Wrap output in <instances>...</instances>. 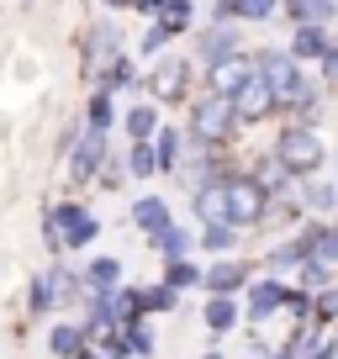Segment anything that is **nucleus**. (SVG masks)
Returning a JSON list of instances; mask_svg holds the SVG:
<instances>
[{
	"label": "nucleus",
	"instance_id": "nucleus-28",
	"mask_svg": "<svg viewBox=\"0 0 338 359\" xmlns=\"http://www.w3.org/2000/svg\"><path fill=\"white\" fill-rule=\"evenodd\" d=\"M302 206H306V217H338V185H333V175H302Z\"/></svg>",
	"mask_w": 338,
	"mask_h": 359
},
{
	"label": "nucleus",
	"instance_id": "nucleus-6",
	"mask_svg": "<svg viewBox=\"0 0 338 359\" xmlns=\"http://www.w3.org/2000/svg\"><path fill=\"white\" fill-rule=\"evenodd\" d=\"M74 53H79V79H85V90H90L111 58L133 53V37H127L122 16H111V11L90 16V22L79 27V37H74Z\"/></svg>",
	"mask_w": 338,
	"mask_h": 359
},
{
	"label": "nucleus",
	"instance_id": "nucleus-35",
	"mask_svg": "<svg viewBox=\"0 0 338 359\" xmlns=\"http://www.w3.org/2000/svg\"><path fill=\"white\" fill-rule=\"evenodd\" d=\"M122 338H127V354H133V359H154V354H158L154 317H137V323H122Z\"/></svg>",
	"mask_w": 338,
	"mask_h": 359
},
{
	"label": "nucleus",
	"instance_id": "nucleus-4",
	"mask_svg": "<svg viewBox=\"0 0 338 359\" xmlns=\"http://www.w3.org/2000/svg\"><path fill=\"white\" fill-rule=\"evenodd\" d=\"M196 90H201V64H196L185 48H169L164 58L143 64V95L158 101L164 111H185Z\"/></svg>",
	"mask_w": 338,
	"mask_h": 359
},
{
	"label": "nucleus",
	"instance_id": "nucleus-41",
	"mask_svg": "<svg viewBox=\"0 0 338 359\" xmlns=\"http://www.w3.org/2000/svg\"><path fill=\"white\" fill-rule=\"evenodd\" d=\"M312 302H317V323H323V327H338V280L323 285V291H312Z\"/></svg>",
	"mask_w": 338,
	"mask_h": 359
},
{
	"label": "nucleus",
	"instance_id": "nucleus-26",
	"mask_svg": "<svg viewBox=\"0 0 338 359\" xmlns=\"http://www.w3.org/2000/svg\"><path fill=\"white\" fill-rule=\"evenodd\" d=\"M254 74V58L238 53V58H222V64L201 69V90H212V95H238V85Z\"/></svg>",
	"mask_w": 338,
	"mask_h": 359
},
{
	"label": "nucleus",
	"instance_id": "nucleus-13",
	"mask_svg": "<svg viewBox=\"0 0 338 359\" xmlns=\"http://www.w3.org/2000/svg\"><path fill=\"white\" fill-rule=\"evenodd\" d=\"M233 106H238V116H243V127H270V122H280V106H275V90H270V79L254 69V74L238 85V95H233Z\"/></svg>",
	"mask_w": 338,
	"mask_h": 359
},
{
	"label": "nucleus",
	"instance_id": "nucleus-45",
	"mask_svg": "<svg viewBox=\"0 0 338 359\" xmlns=\"http://www.w3.org/2000/svg\"><path fill=\"white\" fill-rule=\"evenodd\" d=\"M201 359H227V348H206V354Z\"/></svg>",
	"mask_w": 338,
	"mask_h": 359
},
{
	"label": "nucleus",
	"instance_id": "nucleus-12",
	"mask_svg": "<svg viewBox=\"0 0 338 359\" xmlns=\"http://www.w3.org/2000/svg\"><path fill=\"white\" fill-rule=\"evenodd\" d=\"M312 259V238L296 227V233H275V243L259 254V269L264 275H280V280H296V269Z\"/></svg>",
	"mask_w": 338,
	"mask_h": 359
},
{
	"label": "nucleus",
	"instance_id": "nucleus-31",
	"mask_svg": "<svg viewBox=\"0 0 338 359\" xmlns=\"http://www.w3.org/2000/svg\"><path fill=\"white\" fill-rule=\"evenodd\" d=\"M37 317H58L53 285H48V269L27 275V296H22V323H37Z\"/></svg>",
	"mask_w": 338,
	"mask_h": 359
},
{
	"label": "nucleus",
	"instance_id": "nucleus-44",
	"mask_svg": "<svg viewBox=\"0 0 338 359\" xmlns=\"http://www.w3.org/2000/svg\"><path fill=\"white\" fill-rule=\"evenodd\" d=\"M270 359H296V354H291L285 344H275V354H270Z\"/></svg>",
	"mask_w": 338,
	"mask_h": 359
},
{
	"label": "nucleus",
	"instance_id": "nucleus-47",
	"mask_svg": "<svg viewBox=\"0 0 338 359\" xmlns=\"http://www.w3.org/2000/svg\"><path fill=\"white\" fill-rule=\"evenodd\" d=\"M79 359H106V354H101V348H85V354H79Z\"/></svg>",
	"mask_w": 338,
	"mask_h": 359
},
{
	"label": "nucleus",
	"instance_id": "nucleus-19",
	"mask_svg": "<svg viewBox=\"0 0 338 359\" xmlns=\"http://www.w3.org/2000/svg\"><path fill=\"white\" fill-rule=\"evenodd\" d=\"M90 90H111V95H127V101H133V95H143V58H137V53L111 58Z\"/></svg>",
	"mask_w": 338,
	"mask_h": 359
},
{
	"label": "nucleus",
	"instance_id": "nucleus-2",
	"mask_svg": "<svg viewBox=\"0 0 338 359\" xmlns=\"http://www.w3.org/2000/svg\"><path fill=\"white\" fill-rule=\"evenodd\" d=\"M106 222L79 201V196H58V201L43 206V248L48 259H74V254H90L101 243Z\"/></svg>",
	"mask_w": 338,
	"mask_h": 359
},
{
	"label": "nucleus",
	"instance_id": "nucleus-42",
	"mask_svg": "<svg viewBox=\"0 0 338 359\" xmlns=\"http://www.w3.org/2000/svg\"><path fill=\"white\" fill-rule=\"evenodd\" d=\"M312 74H317V85H323L327 95H338V32H333V48H327V58L312 69Z\"/></svg>",
	"mask_w": 338,
	"mask_h": 359
},
{
	"label": "nucleus",
	"instance_id": "nucleus-16",
	"mask_svg": "<svg viewBox=\"0 0 338 359\" xmlns=\"http://www.w3.org/2000/svg\"><path fill=\"white\" fill-rule=\"evenodd\" d=\"M43 348H48V359H79L85 348H90V327L79 323L74 312H58L53 323H48Z\"/></svg>",
	"mask_w": 338,
	"mask_h": 359
},
{
	"label": "nucleus",
	"instance_id": "nucleus-29",
	"mask_svg": "<svg viewBox=\"0 0 338 359\" xmlns=\"http://www.w3.org/2000/svg\"><path fill=\"white\" fill-rule=\"evenodd\" d=\"M280 22L285 27H338V0H280Z\"/></svg>",
	"mask_w": 338,
	"mask_h": 359
},
{
	"label": "nucleus",
	"instance_id": "nucleus-17",
	"mask_svg": "<svg viewBox=\"0 0 338 359\" xmlns=\"http://www.w3.org/2000/svg\"><path fill=\"white\" fill-rule=\"evenodd\" d=\"M48 285H53V302L58 312H79V302H85V269H79V259H48Z\"/></svg>",
	"mask_w": 338,
	"mask_h": 359
},
{
	"label": "nucleus",
	"instance_id": "nucleus-22",
	"mask_svg": "<svg viewBox=\"0 0 338 359\" xmlns=\"http://www.w3.org/2000/svg\"><path fill=\"white\" fill-rule=\"evenodd\" d=\"M185 196H191V222H196V227L227 222V175L201 180V185H196V191H185Z\"/></svg>",
	"mask_w": 338,
	"mask_h": 359
},
{
	"label": "nucleus",
	"instance_id": "nucleus-32",
	"mask_svg": "<svg viewBox=\"0 0 338 359\" xmlns=\"http://www.w3.org/2000/svg\"><path fill=\"white\" fill-rule=\"evenodd\" d=\"M158 280L175 285L180 296H191V291L206 285V264H201V259H164V264H158Z\"/></svg>",
	"mask_w": 338,
	"mask_h": 359
},
{
	"label": "nucleus",
	"instance_id": "nucleus-37",
	"mask_svg": "<svg viewBox=\"0 0 338 359\" xmlns=\"http://www.w3.org/2000/svg\"><path fill=\"white\" fill-rule=\"evenodd\" d=\"M143 302H148V317H169V312H180V302H185V296L175 291V285L154 280V285H143Z\"/></svg>",
	"mask_w": 338,
	"mask_h": 359
},
{
	"label": "nucleus",
	"instance_id": "nucleus-14",
	"mask_svg": "<svg viewBox=\"0 0 338 359\" xmlns=\"http://www.w3.org/2000/svg\"><path fill=\"white\" fill-rule=\"evenodd\" d=\"M127 222H133V233L143 238V243H154V238L164 233L169 222H180V217H175L169 196H158V191H137L133 201H127Z\"/></svg>",
	"mask_w": 338,
	"mask_h": 359
},
{
	"label": "nucleus",
	"instance_id": "nucleus-10",
	"mask_svg": "<svg viewBox=\"0 0 338 359\" xmlns=\"http://www.w3.org/2000/svg\"><path fill=\"white\" fill-rule=\"evenodd\" d=\"M285 296H291V280L259 269L243 291V327H270L275 317H285Z\"/></svg>",
	"mask_w": 338,
	"mask_h": 359
},
{
	"label": "nucleus",
	"instance_id": "nucleus-25",
	"mask_svg": "<svg viewBox=\"0 0 338 359\" xmlns=\"http://www.w3.org/2000/svg\"><path fill=\"white\" fill-rule=\"evenodd\" d=\"M148 254L164 264V259H196L201 254V243H196V222H169L164 233L148 243Z\"/></svg>",
	"mask_w": 338,
	"mask_h": 359
},
{
	"label": "nucleus",
	"instance_id": "nucleus-9",
	"mask_svg": "<svg viewBox=\"0 0 338 359\" xmlns=\"http://www.w3.org/2000/svg\"><path fill=\"white\" fill-rule=\"evenodd\" d=\"M111 133H85L79 137V148L64 158V185H69V196H79V191H95V180H101V164H106V154H111Z\"/></svg>",
	"mask_w": 338,
	"mask_h": 359
},
{
	"label": "nucleus",
	"instance_id": "nucleus-24",
	"mask_svg": "<svg viewBox=\"0 0 338 359\" xmlns=\"http://www.w3.org/2000/svg\"><path fill=\"white\" fill-rule=\"evenodd\" d=\"M79 116H85L90 133H116V127H122V95H111V90H85Z\"/></svg>",
	"mask_w": 338,
	"mask_h": 359
},
{
	"label": "nucleus",
	"instance_id": "nucleus-33",
	"mask_svg": "<svg viewBox=\"0 0 338 359\" xmlns=\"http://www.w3.org/2000/svg\"><path fill=\"white\" fill-rule=\"evenodd\" d=\"M175 43H180V37L169 32L164 22H143V32L133 37V53L143 58V64H154V58H164V53H169V48H175Z\"/></svg>",
	"mask_w": 338,
	"mask_h": 359
},
{
	"label": "nucleus",
	"instance_id": "nucleus-1",
	"mask_svg": "<svg viewBox=\"0 0 338 359\" xmlns=\"http://www.w3.org/2000/svg\"><path fill=\"white\" fill-rule=\"evenodd\" d=\"M248 58H254V69L270 79L275 106H280V122L285 116H291V122H323L327 90L317 85V74L306 64H296L285 43H259V48H248Z\"/></svg>",
	"mask_w": 338,
	"mask_h": 359
},
{
	"label": "nucleus",
	"instance_id": "nucleus-23",
	"mask_svg": "<svg viewBox=\"0 0 338 359\" xmlns=\"http://www.w3.org/2000/svg\"><path fill=\"white\" fill-rule=\"evenodd\" d=\"M154 154H158V180H180L185 164V122H164L154 133Z\"/></svg>",
	"mask_w": 338,
	"mask_h": 359
},
{
	"label": "nucleus",
	"instance_id": "nucleus-40",
	"mask_svg": "<svg viewBox=\"0 0 338 359\" xmlns=\"http://www.w3.org/2000/svg\"><path fill=\"white\" fill-rule=\"evenodd\" d=\"M90 348H101L106 359H133V354H127L122 327H101V333H90Z\"/></svg>",
	"mask_w": 338,
	"mask_h": 359
},
{
	"label": "nucleus",
	"instance_id": "nucleus-8",
	"mask_svg": "<svg viewBox=\"0 0 338 359\" xmlns=\"http://www.w3.org/2000/svg\"><path fill=\"white\" fill-rule=\"evenodd\" d=\"M185 43H191L185 53H191L201 69H212V64H222V58H238V53H248V48H254L238 22H206V16H201V27H196Z\"/></svg>",
	"mask_w": 338,
	"mask_h": 359
},
{
	"label": "nucleus",
	"instance_id": "nucleus-18",
	"mask_svg": "<svg viewBox=\"0 0 338 359\" xmlns=\"http://www.w3.org/2000/svg\"><path fill=\"white\" fill-rule=\"evenodd\" d=\"M201 327L212 338L243 333V296H201Z\"/></svg>",
	"mask_w": 338,
	"mask_h": 359
},
{
	"label": "nucleus",
	"instance_id": "nucleus-21",
	"mask_svg": "<svg viewBox=\"0 0 338 359\" xmlns=\"http://www.w3.org/2000/svg\"><path fill=\"white\" fill-rule=\"evenodd\" d=\"M158 127H164V106L148 101V95H133V101L122 106V127H116V133H122L127 143H143V137H154Z\"/></svg>",
	"mask_w": 338,
	"mask_h": 359
},
{
	"label": "nucleus",
	"instance_id": "nucleus-3",
	"mask_svg": "<svg viewBox=\"0 0 338 359\" xmlns=\"http://www.w3.org/2000/svg\"><path fill=\"white\" fill-rule=\"evenodd\" d=\"M270 148L275 158H280L291 175H327V164H333V143H327V133H323V122H275V133H270Z\"/></svg>",
	"mask_w": 338,
	"mask_h": 359
},
{
	"label": "nucleus",
	"instance_id": "nucleus-11",
	"mask_svg": "<svg viewBox=\"0 0 338 359\" xmlns=\"http://www.w3.org/2000/svg\"><path fill=\"white\" fill-rule=\"evenodd\" d=\"M254 275H259V259H243V254L206 259V285H201V296H243Z\"/></svg>",
	"mask_w": 338,
	"mask_h": 359
},
{
	"label": "nucleus",
	"instance_id": "nucleus-7",
	"mask_svg": "<svg viewBox=\"0 0 338 359\" xmlns=\"http://www.w3.org/2000/svg\"><path fill=\"white\" fill-rule=\"evenodd\" d=\"M227 222L243 227L248 238L270 233V191L259 185V175L248 164H238L233 175H227Z\"/></svg>",
	"mask_w": 338,
	"mask_h": 359
},
{
	"label": "nucleus",
	"instance_id": "nucleus-36",
	"mask_svg": "<svg viewBox=\"0 0 338 359\" xmlns=\"http://www.w3.org/2000/svg\"><path fill=\"white\" fill-rule=\"evenodd\" d=\"M127 185H133V175H127V158H122V148H111V154H106V164H101L95 191H101V196H116V191H127Z\"/></svg>",
	"mask_w": 338,
	"mask_h": 359
},
{
	"label": "nucleus",
	"instance_id": "nucleus-48",
	"mask_svg": "<svg viewBox=\"0 0 338 359\" xmlns=\"http://www.w3.org/2000/svg\"><path fill=\"white\" fill-rule=\"evenodd\" d=\"M16 6H22V11H32V6H37V0H16Z\"/></svg>",
	"mask_w": 338,
	"mask_h": 359
},
{
	"label": "nucleus",
	"instance_id": "nucleus-20",
	"mask_svg": "<svg viewBox=\"0 0 338 359\" xmlns=\"http://www.w3.org/2000/svg\"><path fill=\"white\" fill-rule=\"evenodd\" d=\"M333 32H338V27H317V22H306V27H291L285 48H291V58H296V64L317 69V64L327 58V48H333Z\"/></svg>",
	"mask_w": 338,
	"mask_h": 359
},
{
	"label": "nucleus",
	"instance_id": "nucleus-38",
	"mask_svg": "<svg viewBox=\"0 0 338 359\" xmlns=\"http://www.w3.org/2000/svg\"><path fill=\"white\" fill-rule=\"evenodd\" d=\"M338 280V264H327V259H306L302 269H296V285L302 291H323V285Z\"/></svg>",
	"mask_w": 338,
	"mask_h": 359
},
{
	"label": "nucleus",
	"instance_id": "nucleus-39",
	"mask_svg": "<svg viewBox=\"0 0 338 359\" xmlns=\"http://www.w3.org/2000/svg\"><path fill=\"white\" fill-rule=\"evenodd\" d=\"M85 133H90V127H85V116H79V111L69 116L64 127H58V137H53V158H58V164H64V158L79 148V137H85Z\"/></svg>",
	"mask_w": 338,
	"mask_h": 359
},
{
	"label": "nucleus",
	"instance_id": "nucleus-15",
	"mask_svg": "<svg viewBox=\"0 0 338 359\" xmlns=\"http://www.w3.org/2000/svg\"><path fill=\"white\" fill-rule=\"evenodd\" d=\"M206 22L270 27V22H280V0H206Z\"/></svg>",
	"mask_w": 338,
	"mask_h": 359
},
{
	"label": "nucleus",
	"instance_id": "nucleus-5",
	"mask_svg": "<svg viewBox=\"0 0 338 359\" xmlns=\"http://www.w3.org/2000/svg\"><path fill=\"white\" fill-rule=\"evenodd\" d=\"M180 122H185V133L191 137H201V143H217V148H238L243 143V116H238V106H233V95H212V90H196L191 95V106L180 111Z\"/></svg>",
	"mask_w": 338,
	"mask_h": 359
},
{
	"label": "nucleus",
	"instance_id": "nucleus-43",
	"mask_svg": "<svg viewBox=\"0 0 338 359\" xmlns=\"http://www.w3.org/2000/svg\"><path fill=\"white\" fill-rule=\"evenodd\" d=\"M95 6H101V11H111V16H127L137 0H95Z\"/></svg>",
	"mask_w": 338,
	"mask_h": 359
},
{
	"label": "nucleus",
	"instance_id": "nucleus-46",
	"mask_svg": "<svg viewBox=\"0 0 338 359\" xmlns=\"http://www.w3.org/2000/svg\"><path fill=\"white\" fill-rule=\"evenodd\" d=\"M327 175H333V185H338V148H333V164H327Z\"/></svg>",
	"mask_w": 338,
	"mask_h": 359
},
{
	"label": "nucleus",
	"instance_id": "nucleus-34",
	"mask_svg": "<svg viewBox=\"0 0 338 359\" xmlns=\"http://www.w3.org/2000/svg\"><path fill=\"white\" fill-rule=\"evenodd\" d=\"M122 158H127V175H133V185H148V180H158L154 137H143V143H122Z\"/></svg>",
	"mask_w": 338,
	"mask_h": 359
},
{
	"label": "nucleus",
	"instance_id": "nucleus-30",
	"mask_svg": "<svg viewBox=\"0 0 338 359\" xmlns=\"http://www.w3.org/2000/svg\"><path fill=\"white\" fill-rule=\"evenodd\" d=\"M79 269H85V291H116L127 280L116 254H90V259H79Z\"/></svg>",
	"mask_w": 338,
	"mask_h": 359
},
{
	"label": "nucleus",
	"instance_id": "nucleus-27",
	"mask_svg": "<svg viewBox=\"0 0 338 359\" xmlns=\"http://www.w3.org/2000/svg\"><path fill=\"white\" fill-rule=\"evenodd\" d=\"M196 243H201L206 259H227V254H243L248 233L233 222H206V227H196Z\"/></svg>",
	"mask_w": 338,
	"mask_h": 359
}]
</instances>
